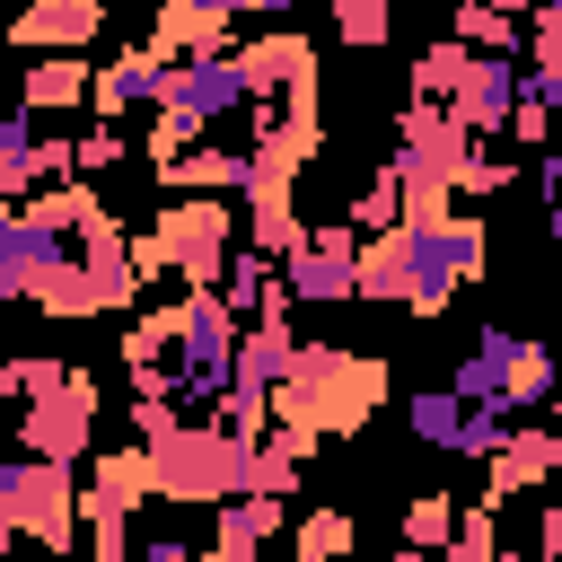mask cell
<instances>
[{"label":"cell","mask_w":562,"mask_h":562,"mask_svg":"<svg viewBox=\"0 0 562 562\" xmlns=\"http://www.w3.org/2000/svg\"><path fill=\"white\" fill-rule=\"evenodd\" d=\"M140 562H211V553H193V544H176V536H158V544H140Z\"/></svg>","instance_id":"46"},{"label":"cell","mask_w":562,"mask_h":562,"mask_svg":"<svg viewBox=\"0 0 562 562\" xmlns=\"http://www.w3.org/2000/svg\"><path fill=\"white\" fill-rule=\"evenodd\" d=\"M457 422H465V404H457L448 386H430V395H413V439H430V448H448V439H457Z\"/></svg>","instance_id":"37"},{"label":"cell","mask_w":562,"mask_h":562,"mask_svg":"<svg viewBox=\"0 0 562 562\" xmlns=\"http://www.w3.org/2000/svg\"><path fill=\"white\" fill-rule=\"evenodd\" d=\"M237 61V79H246V97H299V88H316V44L307 35H255V44H237L228 53Z\"/></svg>","instance_id":"12"},{"label":"cell","mask_w":562,"mask_h":562,"mask_svg":"<svg viewBox=\"0 0 562 562\" xmlns=\"http://www.w3.org/2000/svg\"><path fill=\"white\" fill-rule=\"evenodd\" d=\"M9 527L35 536L44 553H70V536H79V483H70V465L18 457V509H9Z\"/></svg>","instance_id":"8"},{"label":"cell","mask_w":562,"mask_h":562,"mask_svg":"<svg viewBox=\"0 0 562 562\" xmlns=\"http://www.w3.org/2000/svg\"><path fill=\"white\" fill-rule=\"evenodd\" d=\"M18 114H79L88 105V61L79 53H35L26 70H18V97H9Z\"/></svg>","instance_id":"17"},{"label":"cell","mask_w":562,"mask_h":562,"mask_svg":"<svg viewBox=\"0 0 562 562\" xmlns=\"http://www.w3.org/2000/svg\"><path fill=\"white\" fill-rule=\"evenodd\" d=\"M492 518H501L492 501H483V509H457V527H448V544H439V562H492V553H501V536H492Z\"/></svg>","instance_id":"33"},{"label":"cell","mask_w":562,"mask_h":562,"mask_svg":"<svg viewBox=\"0 0 562 562\" xmlns=\"http://www.w3.org/2000/svg\"><path fill=\"white\" fill-rule=\"evenodd\" d=\"M167 351H176V307L132 316V334H123V369H149V360H167Z\"/></svg>","instance_id":"36"},{"label":"cell","mask_w":562,"mask_h":562,"mask_svg":"<svg viewBox=\"0 0 562 562\" xmlns=\"http://www.w3.org/2000/svg\"><path fill=\"white\" fill-rule=\"evenodd\" d=\"M509 184V158L501 149H483V140H465V158H457V184L448 193H501Z\"/></svg>","instance_id":"39"},{"label":"cell","mask_w":562,"mask_h":562,"mask_svg":"<svg viewBox=\"0 0 562 562\" xmlns=\"http://www.w3.org/2000/svg\"><path fill=\"white\" fill-rule=\"evenodd\" d=\"M509 105H518V61H501V53H474V61L457 70V88H448V123H457L465 140H501Z\"/></svg>","instance_id":"10"},{"label":"cell","mask_w":562,"mask_h":562,"mask_svg":"<svg viewBox=\"0 0 562 562\" xmlns=\"http://www.w3.org/2000/svg\"><path fill=\"white\" fill-rule=\"evenodd\" d=\"M88 211H97V184H88V176H70V184H53V193H35V202H26V220H44L53 237H70Z\"/></svg>","instance_id":"30"},{"label":"cell","mask_w":562,"mask_h":562,"mask_svg":"<svg viewBox=\"0 0 562 562\" xmlns=\"http://www.w3.org/2000/svg\"><path fill=\"white\" fill-rule=\"evenodd\" d=\"M211 413H220V430H228V439H246V448H255V439H263V422H272V386H237V378H228Z\"/></svg>","instance_id":"28"},{"label":"cell","mask_w":562,"mask_h":562,"mask_svg":"<svg viewBox=\"0 0 562 562\" xmlns=\"http://www.w3.org/2000/svg\"><path fill=\"white\" fill-rule=\"evenodd\" d=\"M334 553H351V518L342 509H316L299 527V562H334Z\"/></svg>","instance_id":"40"},{"label":"cell","mask_w":562,"mask_h":562,"mask_svg":"<svg viewBox=\"0 0 562 562\" xmlns=\"http://www.w3.org/2000/svg\"><path fill=\"white\" fill-rule=\"evenodd\" d=\"M246 237H255V255H263V263H290V255L307 246L299 211H246Z\"/></svg>","instance_id":"34"},{"label":"cell","mask_w":562,"mask_h":562,"mask_svg":"<svg viewBox=\"0 0 562 562\" xmlns=\"http://www.w3.org/2000/svg\"><path fill=\"white\" fill-rule=\"evenodd\" d=\"M220 307L237 316V325H290V299H281V272L246 246V255H228L220 263Z\"/></svg>","instance_id":"16"},{"label":"cell","mask_w":562,"mask_h":562,"mask_svg":"<svg viewBox=\"0 0 562 562\" xmlns=\"http://www.w3.org/2000/svg\"><path fill=\"white\" fill-rule=\"evenodd\" d=\"M9 509H18V457H0V562H9V544H18Z\"/></svg>","instance_id":"44"},{"label":"cell","mask_w":562,"mask_h":562,"mask_svg":"<svg viewBox=\"0 0 562 562\" xmlns=\"http://www.w3.org/2000/svg\"><path fill=\"white\" fill-rule=\"evenodd\" d=\"M246 105H255V97H246V79H237L228 53L176 61V70H167V97H158V123H149V167H167L193 132H211L220 114H246Z\"/></svg>","instance_id":"6"},{"label":"cell","mask_w":562,"mask_h":562,"mask_svg":"<svg viewBox=\"0 0 562 562\" xmlns=\"http://www.w3.org/2000/svg\"><path fill=\"white\" fill-rule=\"evenodd\" d=\"M351 299H404V237L395 228H378L351 255Z\"/></svg>","instance_id":"24"},{"label":"cell","mask_w":562,"mask_h":562,"mask_svg":"<svg viewBox=\"0 0 562 562\" xmlns=\"http://www.w3.org/2000/svg\"><path fill=\"white\" fill-rule=\"evenodd\" d=\"M378 404H386V360L342 342H299L272 386V422H307V430H360Z\"/></svg>","instance_id":"1"},{"label":"cell","mask_w":562,"mask_h":562,"mask_svg":"<svg viewBox=\"0 0 562 562\" xmlns=\"http://www.w3.org/2000/svg\"><path fill=\"white\" fill-rule=\"evenodd\" d=\"M61 378H70L61 351H18V360H0V404H35V395H53Z\"/></svg>","instance_id":"26"},{"label":"cell","mask_w":562,"mask_h":562,"mask_svg":"<svg viewBox=\"0 0 562 562\" xmlns=\"http://www.w3.org/2000/svg\"><path fill=\"white\" fill-rule=\"evenodd\" d=\"M544 395H553V351H544V342H518V360H509V378H501V395H492V404L518 422V413H536Z\"/></svg>","instance_id":"25"},{"label":"cell","mask_w":562,"mask_h":562,"mask_svg":"<svg viewBox=\"0 0 562 562\" xmlns=\"http://www.w3.org/2000/svg\"><path fill=\"white\" fill-rule=\"evenodd\" d=\"M483 465H492V492H483V501L501 509L509 492H527V483H544V474L562 465V439H553V422H509V439H501Z\"/></svg>","instance_id":"15"},{"label":"cell","mask_w":562,"mask_h":562,"mask_svg":"<svg viewBox=\"0 0 562 562\" xmlns=\"http://www.w3.org/2000/svg\"><path fill=\"white\" fill-rule=\"evenodd\" d=\"M536 202H562V158L536 149Z\"/></svg>","instance_id":"45"},{"label":"cell","mask_w":562,"mask_h":562,"mask_svg":"<svg viewBox=\"0 0 562 562\" xmlns=\"http://www.w3.org/2000/svg\"><path fill=\"white\" fill-rule=\"evenodd\" d=\"M228 228L237 211L211 202V193H184L176 211H158L149 237H132V272H184V290H220V263H228Z\"/></svg>","instance_id":"4"},{"label":"cell","mask_w":562,"mask_h":562,"mask_svg":"<svg viewBox=\"0 0 562 562\" xmlns=\"http://www.w3.org/2000/svg\"><path fill=\"white\" fill-rule=\"evenodd\" d=\"M246 439H228L220 422H176L158 439H140V465H149V492L158 501H237L246 492Z\"/></svg>","instance_id":"2"},{"label":"cell","mask_w":562,"mask_h":562,"mask_svg":"<svg viewBox=\"0 0 562 562\" xmlns=\"http://www.w3.org/2000/svg\"><path fill=\"white\" fill-rule=\"evenodd\" d=\"M351 255H360L351 220H325V228H307V246H299L290 263H272V272H281V299H307V307H334V299H351Z\"/></svg>","instance_id":"9"},{"label":"cell","mask_w":562,"mask_h":562,"mask_svg":"<svg viewBox=\"0 0 562 562\" xmlns=\"http://www.w3.org/2000/svg\"><path fill=\"white\" fill-rule=\"evenodd\" d=\"M474 53L457 44V35H439V44H422V61H413V97L422 105H448V88H457V70H465Z\"/></svg>","instance_id":"27"},{"label":"cell","mask_w":562,"mask_h":562,"mask_svg":"<svg viewBox=\"0 0 562 562\" xmlns=\"http://www.w3.org/2000/svg\"><path fill=\"white\" fill-rule=\"evenodd\" d=\"M290 351H299V334H290V325H237V351H228V378H237V386H281V369H290Z\"/></svg>","instance_id":"21"},{"label":"cell","mask_w":562,"mask_h":562,"mask_svg":"<svg viewBox=\"0 0 562 562\" xmlns=\"http://www.w3.org/2000/svg\"><path fill=\"white\" fill-rule=\"evenodd\" d=\"M158 184H176V193H211V202H220V193L246 184V158H237V149H176V158L158 167Z\"/></svg>","instance_id":"22"},{"label":"cell","mask_w":562,"mask_h":562,"mask_svg":"<svg viewBox=\"0 0 562 562\" xmlns=\"http://www.w3.org/2000/svg\"><path fill=\"white\" fill-rule=\"evenodd\" d=\"M351 228H369V237H378V228H395V176H386V167L360 184V202H351Z\"/></svg>","instance_id":"41"},{"label":"cell","mask_w":562,"mask_h":562,"mask_svg":"<svg viewBox=\"0 0 562 562\" xmlns=\"http://www.w3.org/2000/svg\"><path fill=\"white\" fill-rule=\"evenodd\" d=\"M70 149H79V176H97V167H114V158H123V132H114V123H88Z\"/></svg>","instance_id":"42"},{"label":"cell","mask_w":562,"mask_h":562,"mask_svg":"<svg viewBox=\"0 0 562 562\" xmlns=\"http://www.w3.org/2000/svg\"><path fill=\"white\" fill-rule=\"evenodd\" d=\"M518 105H527V114H553V105H562V70H527V61H518Z\"/></svg>","instance_id":"43"},{"label":"cell","mask_w":562,"mask_h":562,"mask_svg":"<svg viewBox=\"0 0 562 562\" xmlns=\"http://www.w3.org/2000/svg\"><path fill=\"white\" fill-rule=\"evenodd\" d=\"M501 439H509V413H492V404H465V422H457L448 457H492Z\"/></svg>","instance_id":"38"},{"label":"cell","mask_w":562,"mask_h":562,"mask_svg":"<svg viewBox=\"0 0 562 562\" xmlns=\"http://www.w3.org/2000/svg\"><path fill=\"white\" fill-rule=\"evenodd\" d=\"M97 404H105V395H97V378H88V369H70L53 395L18 404V422H9V430H18V448H26V457H44V465H79V457L97 448Z\"/></svg>","instance_id":"7"},{"label":"cell","mask_w":562,"mask_h":562,"mask_svg":"<svg viewBox=\"0 0 562 562\" xmlns=\"http://www.w3.org/2000/svg\"><path fill=\"white\" fill-rule=\"evenodd\" d=\"M149 53H158V61H202V53H228V18H211V9H184V0H158Z\"/></svg>","instance_id":"18"},{"label":"cell","mask_w":562,"mask_h":562,"mask_svg":"<svg viewBox=\"0 0 562 562\" xmlns=\"http://www.w3.org/2000/svg\"><path fill=\"white\" fill-rule=\"evenodd\" d=\"M9 97H18V79H9V70H0V114H9Z\"/></svg>","instance_id":"47"},{"label":"cell","mask_w":562,"mask_h":562,"mask_svg":"<svg viewBox=\"0 0 562 562\" xmlns=\"http://www.w3.org/2000/svg\"><path fill=\"white\" fill-rule=\"evenodd\" d=\"M465 53H501V61H518V44H527V26L518 18H501L492 0H457V26H448Z\"/></svg>","instance_id":"23"},{"label":"cell","mask_w":562,"mask_h":562,"mask_svg":"<svg viewBox=\"0 0 562 562\" xmlns=\"http://www.w3.org/2000/svg\"><path fill=\"white\" fill-rule=\"evenodd\" d=\"M395 562H439V553H413V544H404V553H395Z\"/></svg>","instance_id":"48"},{"label":"cell","mask_w":562,"mask_h":562,"mask_svg":"<svg viewBox=\"0 0 562 562\" xmlns=\"http://www.w3.org/2000/svg\"><path fill=\"white\" fill-rule=\"evenodd\" d=\"M61 263H70V237H53L26 211H0V299H35Z\"/></svg>","instance_id":"11"},{"label":"cell","mask_w":562,"mask_h":562,"mask_svg":"<svg viewBox=\"0 0 562 562\" xmlns=\"http://www.w3.org/2000/svg\"><path fill=\"white\" fill-rule=\"evenodd\" d=\"M448 527H457V501H448V492H413V501H404V544H413V553H439Z\"/></svg>","instance_id":"31"},{"label":"cell","mask_w":562,"mask_h":562,"mask_svg":"<svg viewBox=\"0 0 562 562\" xmlns=\"http://www.w3.org/2000/svg\"><path fill=\"white\" fill-rule=\"evenodd\" d=\"M44 176H35V132H26V114L9 105L0 114V193H35Z\"/></svg>","instance_id":"29"},{"label":"cell","mask_w":562,"mask_h":562,"mask_svg":"<svg viewBox=\"0 0 562 562\" xmlns=\"http://www.w3.org/2000/svg\"><path fill=\"white\" fill-rule=\"evenodd\" d=\"M35 307H44V316H105V307H97V290H88V272H79V263H61V272H53V281H44V290H35Z\"/></svg>","instance_id":"35"},{"label":"cell","mask_w":562,"mask_h":562,"mask_svg":"<svg viewBox=\"0 0 562 562\" xmlns=\"http://www.w3.org/2000/svg\"><path fill=\"white\" fill-rule=\"evenodd\" d=\"M395 237H404V307H422V316H439L457 299V281L483 272V220H465V211L395 220Z\"/></svg>","instance_id":"5"},{"label":"cell","mask_w":562,"mask_h":562,"mask_svg":"<svg viewBox=\"0 0 562 562\" xmlns=\"http://www.w3.org/2000/svg\"><path fill=\"white\" fill-rule=\"evenodd\" d=\"M167 70H176V61H158L149 44H132L123 61L88 70V105H97V123H123L132 105H158V97H167Z\"/></svg>","instance_id":"13"},{"label":"cell","mask_w":562,"mask_h":562,"mask_svg":"<svg viewBox=\"0 0 562 562\" xmlns=\"http://www.w3.org/2000/svg\"><path fill=\"white\" fill-rule=\"evenodd\" d=\"M97 26H105V0H35V9H18L9 44L18 53H88Z\"/></svg>","instance_id":"14"},{"label":"cell","mask_w":562,"mask_h":562,"mask_svg":"<svg viewBox=\"0 0 562 562\" xmlns=\"http://www.w3.org/2000/svg\"><path fill=\"white\" fill-rule=\"evenodd\" d=\"M132 501H149V465H140V448H114V457H97V483L79 492V527L132 518Z\"/></svg>","instance_id":"19"},{"label":"cell","mask_w":562,"mask_h":562,"mask_svg":"<svg viewBox=\"0 0 562 562\" xmlns=\"http://www.w3.org/2000/svg\"><path fill=\"white\" fill-rule=\"evenodd\" d=\"M334 26H342V44L378 53V44L395 35V0H334Z\"/></svg>","instance_id":"32"},{"label":"cell","mask_w":562,"mask_h":562,"mask_svg":"<svg viewBox=\"0 0 562 562\" xmlns=\"http://www.w3.org/2000/svg\"><path fill=\"white\" fill-rule=\"evenodd\" d=\"M518 342H527V334H501V325H492V334L457 360L448 395H457V404H492V395H501V378H509V360H518ZM492 413H501V404H492Z\"/></svg>","instance_id":"20"},{"label":"cell","mask_w":562,"mask_h":562,"mask_svg":"<svg viewBox=\"0 0 562 562\" xmlns=\"http://www.w3.org/2000/svg\"><path fill=\"white\" fill-rule=\"evenodd\" d=\"M457 158H465V132L448 123V105H404L395 114V149H386V176H395V220H439L448 211V184H457Z\"/></svg>","instance_id":"3"}]
</instances>
